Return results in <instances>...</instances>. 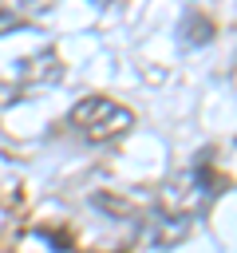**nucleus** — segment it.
<instances>
[{
  "label": "nucleus",
  "instance_id": "f257e3e1",
  "mask_svg": "<svg viewBox=\"0 0 237 253\" xmlns=\"http://www.w3.org/2000/svg\"><path fill=\"white\" fill-rule=\"evenodd\" d=\"M71 123L83 130V138L107 142V138H115V134H122L130 126V111L111 103V99H87V103H79L71 111Z\"/></svg>",
  "mask_w": 237,
  "mask_h": 253
}]
</instances>
